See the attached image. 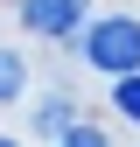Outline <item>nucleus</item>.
<instances>
[{
  "instance_id": "nucleus-1",
  "label": "nucleus",
  "mask_w": 140,
  "mask_h": 147,
  "mask_svg": "<svg viewBox=\"0 0 140 147\" xmlns=\"http://www.w3.org/2000/svg\"><path fill=\"white\" fill-rule=\"evenodd\" d=\"M84 56H91L98 70H112V77L140 70V21H133V14H112V21H91V28H84Z\"/></svg>"
},
{
  "instance_id": "nucleus-2",
  "label": "nucleus",
  "mask_w": 140,
  "mask_h": 147,
  "mask_svg": "<svg viewBox=\"0 0 140 147\" xmlns=\"http://www.w3.org/2000/svg\"><path fill=\"white\" fill-rule=\"evenodd\" d=\"M84 14H91V0H21V21L35 35H77Z\"/></svg>"
},
{
  "instance_id": "nucleus-3",
  "label": "nucleus",
  "mask_w": 140,
  "mask_h": 147,
  "mask_svg": "<svg viewBox=\"0 0 140 147\" xmlns=\"http://www.w3.org/2000/svg\"><path fill=\"white\" fill-rule=\"evenodd\" d=\"M21 84H28L21 49H0V105H14V98H21Z\"/></svg>"
},
{
  "instance_id": "nucleus-4",
  "label": "nucleus",
  "mask_w": 140,
  "mask_h": 147,
  "mask_svg": "<svg viewBox=\"0 0 140 147\" xmlns=\"http://www.w3.org/2000/svg\"><path fill=\"white\" fill-rule=\"evenodd\" d=\"M112 105H119V119H133V126H140V70H126V77L112 84Z\"/></svg>"
},
{
  "instance_id": "nucleus-5",
  "label": "nucleus",
  "mask_w": 140,
  "mask_h": 147,
  "mask_svg": "<svg viewBox=\"0 0 140 147\" xmlns=\"http://www.w3.org/2000/svg\"><path fill=\"white\" fill-rule=\"evenodd\" d=\"M35 126H42V133H70V105H63V98H49L42 112H35Z\"/></svg>"
},
{
  "instance_id": "nucleus-6",
  "label": "nucleus",
  "mask_w": 140,
  "mask_h": 147,
  "mask_svg": "<svg viewBox=\"0 0 140 147\" xmlns=\"http://www.w3.org/2000/svg\"><path fill=\"white\" fill-rule=\"evenodd\" d=\"M56 147H105L98 126H70V133H56Z\"/></svg>"
},
{
  "instance_id": "nucleus-7",
  "label": "nucleus",
  "mask_w": 140,
  "mask_h": 147,
  "mask_svg": "<svg viewBox=\"0 0 140 147\" xmlns=\"http://www.w3.org/2000/svg\"><path fill=\"white\" fill-rule=\"evenodd\" d=\"M0 147H14V140H0Z\"/></svg>"
}]
</instances>
